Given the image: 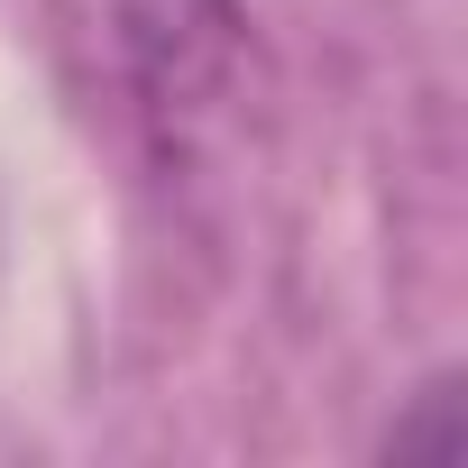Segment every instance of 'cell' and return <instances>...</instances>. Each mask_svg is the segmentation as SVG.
Segmentation results:
<instances>
[{"mask_svg": "<svg viewBox=\"0 0 468 468\" xmlns=\"http://www.w3.org/2000/svg\"><path fill=\"white\" fill-rule=\"evenodd\" d=\"M413 450L459 459V431H450V386H431V395H422V431H395V459H413Z\"/></svg>", "mask_w": 468, "mask_h": 468, "instance_id": "cell-1", "label": "cell"}]
</instances>
